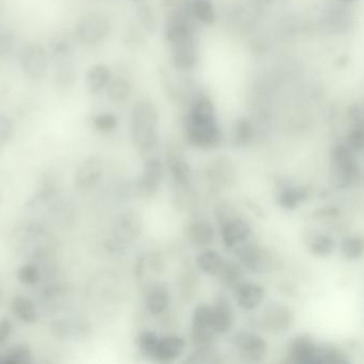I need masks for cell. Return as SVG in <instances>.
Listing matches in <instances>:
<instances>
[{
    "label": "cell",
    "instance_id": "obj_33",
    "mask_svg": "<svg viewBox=\"0 0 364 364\" xmlns=\"http://www.w3.org/2000/svg\"><path fill=\"white\" fill-rule=\"evenodd\" d=\"M136 24L146 33H155L157 31L158 21L155 10L151 4L141 2L136 11Z\"/></svg>",
    "mask_w": 364,
    "mask_h": 364
},
{
    "label": "cell",
    "instance_id": "obj_55",
    "mask_svg": "<svg viewBox=\"0 0 364 364\" xmlns=\"http://www.w3.org/2000/svg\"><path fill=\"white\" fill-rule=\"evenodd\" d=\"M134 1L142 2V1H143V0H134Z\"/></svg>",
    "mask_w": 364,
    "mask_h": 364
},
{
    "label": "cell",
    "instance_id": "obj_30",
    "mask_svg": "<svg viewBox=\"0 0 364 364\" xmlns=\"http://www.w3.org/2000/svg\"><path fill=\"white\" fill-rule=\"evenodd\" d=\"M223 256L214 250H205L196 258V265L201 273L211 277H216L224 265Z\"/></svg>",
    "mask_w": 364,
    "mask_h": 364
},
{
    "label": "cell",
    "instance_id": "obj_46",
    "mask_svg": "<svg viewBox=\"0 0 364 364\" xmlns=\"http://www.w3.org/2000/svg\"><path fill=\"white\" fill-rule=\"evenodd\" d=\"M145 33L146 32L136 24V25H132L125 30V33L123 36V41L126 45L130 47H139L144 44Z\"/></svg>",
    "mask_w": 364,
    "mask_h": 364
},
{
    "label": "cell",
    "instance_id": "obj_48",
    "mask_svg": "<svg viewBox=\"0 0 364 364\" xmlns=\"http://www.w3.org/2000/svg\"><path fill=\"white\" fill-rule=\"evenodd\" d=\"M348 147L353 152L364 150V123L355 124L348 135Z\"/></svg>",
    "mask_w": 364,
    "mask_h": 364
},
{
    "label": "cell",
    "instance_id": "obj_44",
    "mask_svg": "<svg viewBox=\"0 0 364 364\" xmlns=\"http://www.w3.org/2000/svg\"><path fill=\"white\" fill-rule=\"evenodd\" d=\"M335 248V241L331 239V237L325 236V235L316 237V239L312 241L311 245H310V250H311L312 254L318 256H329V254H333Z\"/></svg>",
    "mask_w": 364,
    "mask_h": 364
},
{
    "label": "cell",
    "instance_id": "obj_29",
    "mask_svg": "<svg viewBox=\"0 0 364 364\" xmlns=\"http://www.w3.org/2000/svg\"><path fill=\"white\" fill-rule=\"evenodd\" d=\"M132 93V83L124 76H117L111 79L107 87V95L110 102L115 105H124L127 103Z\"/></svg>",
    "mask_w": 364,
    "mask_h": 364
},
{
    "label": "cell",
    "instance_id": "obj_36",
    "mask_svg": "<svg viewBox=\"0 0 364 364\" xmlns=\"http://www.w3.org/2000/svg\"><path fill=\"white\" fill-rule=\"evenodd\" d=\"M160 337L154 331H143L136 338V346L144 356L154 359Z\"/></svg>",
    "mask_w": 364,
    "mask_h": 364
},
{
    "label": "cell",
    "instance_id": "obj_6",
    "mask_svg": "<svg viewBox=\"0 0 364 364\" xmlns=\"http://www.w3.org/2000/svg\"><path fill=\"white\" fill-rule=\"evenodd\" d=\"M111 21L104 13L91 12L81 17L75 28V38L87 46L100 44L111 33Z\"/></svg>",
    "mask_w": 364,
    "mask_h": 364
},
{
    "label": "cell",
    "instance_id": "obj_4",
    "mask_svg": "<svg viewBox=\"0 0 364 364\" xmlns=\"http://www.w3.org/2000/svg\"><path fill=\"white\" fill-rule=\"evenodd\" d=\"M216 212L220 226V236L225 247L235 250L248 241L252 234V228L246 220L235 215V212L227 207H220Z\"/></svg>",
    "mask_w": 364,
    "mask_h": 364
},
{
    "label": "cell",
    "instance_id": "obj_28",
    "mask_svg": "<svg viewBox=\"0 0 364 364\" xmlns=\"http://www.w3.org/2000/svg\"><path fill=\"white\" fill-rule=\"evenodd\" d=\"M171 296L168 288L156 284L146 296V309L151 316H161L170 307Z\"/></svg>",
    "mask_w": 364,
    "mask_h": 364
},
{
    "label": "cell",
    "instance_id": "obj_17",
    "mask_svg": "<svg viewBox=\"0 0 364 364\" xmlns=\"http://www.w3.org/2000/svg\"><path fill=\"white\" fill-rule=\"evenodd\" d=\"M166 162L168 171L177 185L186 187L192 179V169L181 149L175 143H168L166 147Z\"/></svg>",
    "mask_w": 364,
    "mask_h": 364
},
{
    "label": "cell",
    "instance_id": "obj_54",
    "mask_svg": "<svg viewBox=\"0 0 364 364\" xmlns=\"http://www.w3.org/2000/svg\"><path fill=\"white\" fill-rule=\"evenodd\" d=\"M339 1L343 2V4H352L355 0H339Z\"/></svg>",
    "mask_w": 364,
    "mask_h": 364
},
{
    "label": "cell",
    "instance_id": "obj_19",
    "mask_svg": "<svg viewBox=\"0 0 364 364\" xmlns=\"http://www.w3.org/2000/svg\"><path fill=\"white\" fill-rule=\"evenodd\" d=\"M105 172V164L98 156H91L79 165L75 175L77 187L81 190H91L100 183Z\"/></svg>",
    "mask_w": 364,
    "mask_h": 364
},
{
    "label": "cell",
    "instance_id": "obj_34",
    "mask_svg": "<svg viewBox=\"0 0 364 364\" xmlns=\"http://www.w3.org/2000/svg\"><path fill=\"white\" fill-rule=\"evenodd\" d=\"M12 310L15 316L26 323H34L38 320V312L31 301L26 297L17 296L13 299Z\"/></svg>",
    "mask_w": 364,
    "mask_h": 364
},
{
    "label": "cell",
    "instance_id": "obj_20",
    "mask_svg": "<svg viewBox=\"0 0 364 364\" xmlns=\"http://www.w3.org/2000/svg\"><path fill=\"white\" fill-rule=\"evenodd\" d=\"M89 331V326L85 322L70 318L55 320L50 324V333L61 341H79L85 339Z\"/></svg>",
    "mask_w": 364,
    "mask_h": 364
},
{
    "label": "cell",
    "instance_id": "obj_32",
    "mask_svg": "<svg viewBox=\"0 0 364 364\" xmlns=\"http://www.w3.org/2000/svg\"><path fill=\"white\" fill-rule=\"evenodd\" d=\"M191 9L195 19L205 26L214 25L216 21V10L211 0H190Z\"/></svg>",
    "mask_w": 364,
    "mask_h": 364
},
{
    "label": "cell",
    "instance_id": "obj_7",
    "mask_svg": "<svg viewBox=\"0 0 364 364\" xmlns=\"http://www.w3.org/2000/svg\"><path fill=\"white\" fill-rule=\"evenodd\" d=\"M243 269L254 274H267L275 269L276 259L269 250L257 244L246 243L235 249Z\"/></svg>",
    "mask_w": 364,
    "mask_h": 364
},
{
    "label": "cell",
    "instance_id": "obj_27",
    "mask_svg": "<svg viewBox=\"0 0 364 364\" xmlns=\"http://www.w3.org/2000/svg\"><path fill=\"white\" fill-rule=\"evenodd\" d=\"M256 135V128L252 119L248 117H240L233 123L231 141L235 147H246L252 145Z\"/></svg>",
    "mask_w": 364,
    "mask_h": 364
},
{
    "label": "cell",
    "instance_id": "obj_10",
    "mask_svg": "<svg viewBox=\"0 0 364 364\" xmlns=\"http://www.w3.org/2000/svg\"><path fill=\"white\" fill-rule=\"evenodd\" d=\"M171 61L179 72L186 73L194 70L200 58L199 36L186 38L170 45Z\"/></svg>",
    "mask_w": 364,
    "mask_h": 364
},
{
    "label": "cell",
    "instance_id": "obj_11",
    "mask_svg": "<svg viewBox=\"0 0 364 364\" xmlns=\"http://www.w3.org/2000/svg\"><path fill=\"white\" fill-rule=\"evenodd\" d=\"M143 220L136 211H126L115 217L112 234L119 245H132L142 234Z\"/></svg>",
    "mask_w": 364,
    "mask_h": 364
},
{
    "label": "cell",
    "instance_id": "obj_43",
    "mask_svg": "<svg viewBox=\"0 0 364 364\" xmlns=\"http://www.w3.org/2000/svg\"><path fill=\"white\" fill-rule=\"evenodd\" d=\"M342 252L350 260L360 258L364 254V239L357 236L346 239L342 246Z\"/></svg>",
    "mask_w": 364,
    "mask_h": 364
},
{
    "label": "cell",
    "instance_id": "obj_14",
    "mask_svg": "<svg viewBox=\"0 0 364 364\" xmlns=\"http://www.w3.org/2000/svg\"><path fill=\"white\" fill-rule=\"evenodd\" d=\"M164 180V164L158 158H147L143 166L140 179L136 184L139 194L145 198H151L157 194Z\"/></svg>",
    "mask_w": 364,
    "mask_h": 364
},
{
    "label": "cell",
    "instance_id": "obj_35",
    "mask_svg": "<svg viewBox=\"0 0 364 364\" xmlns=\"http://www.w3.org/2000/svg\"><path fill=\"white\" fill-rule=\"evenodd\" d=\"M306 199V192L301 188L286 187L279 192L278 202L286 209H295Z\"/></svg>",
    "mask_w": 364,
    "mask_h": 364
},
{
    "label": "cell",
    "instance_id": "obj_45",
    "mask_svg": "<svg viewBox=\"0 0 364 364\" xmlns=\"http://www.w3.org/2000/svg\"><path fill=\"white\" fill-rule=\"evenodd\" d=\"M40 269L34 264H26L17 271V279L25 286H33L40 281Z\"/></svg>",
    "mask_w": 364,
    "mask_h": 364
},
{
    "label": "cell",
    "instance_id": "obj_2",
    "mask_svg": "<svg viewBox=\"0 0 364 364\" xmlns=\"http://www.w3.org/2000/svg\"><path fill=\"white\" fill-rule=\"evenodd\" d=\"M130 132L134 147L142 155L155 151L159 141V113L155 103L142 98L134 104L130 117Z\"/></svg>",
    "mask_w": 364,
    "mask_h": 364
},
{
    "label": "cell",
    "instance_id": "obj_53",
    "mask_svg": "<svg viewBox=\"0 0 364 364\" xmlns=\"http://www.w3.org/2000/svg\"><path fill=\"white\" fill-rule=\"evenodd\" d=\"M186 0H160V6L166 12L171 13L181 8Z\"/></svg>",
    "mask_w": 364,
    "mask_h": 364
},
{
    "label": "cell",
    "instance_id": "obj_38",
    "mask_svg": "<svg viewBox=\"0 0 364 364\" xmlns=\"http://www.w3.org/2000/svg\"><path fill=\"white\" fill-rule=\"evenodd\" d=\"M218 352L211 348H195V350L188 355L186 363L194 364H215L220 363Z\"/></svg>",
    "mask_w": 364,
    "mask_h": 364
},
{
    "label": "cell",
    "instance_id": "obj_31",
    "mask_svg": "<svg viewBox=\"0 0 364 364\" xmlns=\"http://www.w3.org/2000/svg\"><path fill=\"white\" fill-rule=\"evenodd\" d=\"M216 277L223 286L233 290L237 284L243 281V266L231 261H225L222 269Z\"/></svg>",
    "mask_w": 364,
    "mask_h": 364
},
{
    "label": "cell",
    "instance_id": "obj_3",
    "mask_svg": "<svg viewBox=\"0 0 364 364\" xmlns=\"http://www.w3.org/2000/svg\"><path fill=\"white\" fill-rule=\"evenodd\" d=\"M50 59L55 70V81L62 88H68L76 79V66L74 61V44L64 36H55L49 46Z\"/></svg>",
    "mask_w": 364,
    "mask_h": 364
},
{
    "label": "cell",
    "instance_id": "obj_22",
    "mask_svg": "<svg viewBox=\"0 0 364 364\" xmlns=\"http://www.w3.org/2000/svg\"><path fill=\"white\" fill-rule=\"evenodd\" d=\"M289 356L297 364H318V348L311 339L301 336L295 338L290 344Z\"/></svg>",
    "mask_w": 364,
    "mask_h": 364
},
{
    "label": "cell",
    "instance_id": "obj_47",
    "mask_svg": "<svg viewBox=\"0 0 364 364\" xmlns=\"http://www.w3.org/2000/svg\"><path fill=\"white\" fill-rule=\"evenodd\" d=\"M186 271L181 279V295L191 298L198 288V280H197L198 278L195 275L192 269H186Z\"/></svg>",
    "mask_w": 364,
    "mask_h": 364
},
{
    "label": "cell",
    "instance_id": "obj_21",
    "mask_svg": "<svg viewBox=\"0 0 364 364\" xmlns=\"http://www.w3.org/2000/svg\"><path fill=\"white\" fill-rule=\"evenodd\" d=\"M233 294H235V303L241 309L252 311L258 308L264 301L265 290L259 284L242 281L233 288Z\"/></svg>",
    "mask_w": 364,
    "mask_h": 364
},
{
    "label": "cell",
    "instance_id": "obj_26",
    "mask_svg": "<svg viewBox=\"0 0 364 364\" xmlns=\"http://www.w3.org/2000/svg\"><path fill=\"white\" fill-rule=\"evenodd\" d=\"M212 310H213L212 329L214 333L216 335H224V333H228L232 327L233 320H235L232 309H231L228 301L225 299H218L214 307H212Z\"/></svg>",
    "mask_w": 364,
    "mask_h": 364
},
{
    "label": "cell",
    "instance_id": "obj_37",
    "mask_svg": "<svg viewBox=\"0 0 364 364\" xmlns=\"http://www.w3.org/2000/svg\"><path fill=\"white\" fill-rule=\"evenodd\" d=\"M0 363L4 364H29L31 363V352L25 345L15 346L6 355H0Z\"/></svg>",
    "mask_w": 364,
    "mask_h": 364
},
{
    "label": "cell",
    "instance_id": "obj_51",
    "mask_svg": "<svg viewBox=\"0 0 364 364\" xmlns=\"http://www.w3.org/2000/svg\"><path fill=\"white\" fill-rule=\"evenodd\" d=\"M12 333V323L9 318H2L0 320V346L6 343L8 338Z\"/></svg>",
    "mask_w": 364,
    "mask_h": 364
},
{
    "label": "cell",
    "instance_id": "obj_24",
    "mask_svg": "<svg viewBox=\"0 0 364 364\" xmlns=\"http://www.w3.org/2000/svg\"><path fill=\"white\" fill-rule=\"evenodd\" d=\"M186 239L195 247H208L215 239L213 224L205 219L193 220L186 231Z\"/></svg>",
    "mask_w": 364,
    "mask_h": 364
},
{
    "label": "cell",
    "instance_id": "obj_23",
    "mask_svg": "<svg viewBox=\"0 0 364 364\" xmlns=\"http://www.w3.org/2000/svg\"><path fill=\"white\" fill-rule=\"evenodd\" d=\"M186 341L183 338L176 335H168L160 337L156 348L154 360L159 363H172L183 354Z\"/></svg>",
    "mask_w": 364,
    "mask_h": 364
},
{
    "label": "cell",
    "instance_id": "obj_41",
    "mask_svg": "<svg viewBox=\"0 0 364 364\" xmlns=\"http://www.w3.org/2000/svg\"><path fill=\"white\" fill-rule=\"evenodd\" d=\"M212 321H213L212 307L199 306L193 312L192 327L194 328L212 329Z\"/></svg>",
    "mask_w": 364,
    "mask_h": 364
},
{
    "label": "cell",
    "instance_id": "obj_15",
    "mask_svg": "<svg viewBox=\"0 0 364 364\" xmlns=\"http://www.w3.org/2000/svg\"><path fill=\"white\" fill-rule=\"evenodd\" d=\"M353 25V15L346 6L333 4L323 11L320 27L326 34L346 33Z\"/></svg>",
    "mask_w": 364,
    "mask_h": 364
},
{
    "label": "cell",
    "instance_id": "obj_8",
    "mask_svg": "<svg viewBox=\"0 0 364 364\" xmlns=\"http://www.w3.org/2000/svg\"><path fill=\"white\" fill-rule=\"evenodd\" d=\"M260 17L252 2H235L229 9L226 24L233 32L240 34H252L258 26Z\"/></svg>",
    "mask_w": 364,
    "mask_h": 364
},
{
    "label": "cell",
    "instance_id": "obj_18",
    "mask_svg": "<svg viewBox=\"0 0 364 364\" xmlns=\"http://www.w3.org/2000/svg\"><path fill=\"white\" fill-rule=\"evenodd\" d=\"M27 254L32 259H45L49 256L55 247V243L50 234L43 227L33 224L27 229L26 237Z\"/></svg>",
    "mask_w": 364,
    "mask_h": 364
},
{
    "label": "cell",
    "instance_id": "obj_16",
    "mask_svg": "<svg viewBox=\"0 0 364 364\" xmlns=\"http://www.w3.org/2000/svg\"><path fill=\"white\" fill-rule=\"evenodd\" d=\"M232 344L242 358L252 363H259L264 359L267 353V344L262 338L252 333H237L232 338Z\"/></svg>",
    "mask_w": 364,
    "mask_h": 364
},
{
    "label": "cell",
    "instance_id": "obj_25",
    "mask_svg": "<svg viewBox=\"0 0 364 364\" xmlns=\"http://www.w3.org/2000/svg\"><path fill=\"white\" fill-rule=\"evenodd\" d=\"M112 79V72L106 64H94L85 74V85L91 94H98L107 89Z\"/></svg>",
    "mask_w": 364,
    "mask_h": 364
},
{
    "label": "cell",
    "instance_id": "obj_39",
    "mask_svg": "<svg viewBox=\"0 0 364 364\" xmlns=\"http://www.w3.org/2000/svg\"><path fill=\"white\" fill-rule=\"evenodd\" d=\"M92 123L97 132H102V134H110L117 130V125H119V119L115 113L108 111V113H102L94 115Z\"/></svg>",
    "mask_w": 364,
    "mask_h": 364
},
{
    "label": "cell",
    "instance_id": "obj_42",
    "mask_svg": "<svg viewBox=\"0 0 364 364\" xmlns=\"http://www.w3.org/2000/svg\"><path fill=\"white\" fill-rule=\"evenodd\" d=\"M15 36L8 26L0 24V59L8 58L14 48Z\"/></svg>",
    "mask_w": 364,
    "mask_h": 364
},
{
    "label": "cell",
    "instance_id": "obj_50",
    "mask_svg": "<svg viewBox=\"0 0 364 364\" xmlns=\"http://www.w3.org/2000/svg\"><path fill=\"white\" fill-rule=\"evenodd\" d=\"M11 132H12V123L10 119L6 115H0V147L10 138Z\"/></svg>",
    "mask_w": 364,
    "mask_h": 364
},
{
    "label": "cell",
    "instance_id": "obj_13",
    "mask_svg": "<svg viewBox=\"0 0 364 364\" xmlns=\"http://www.w3.org/2000/svg\"><path fill=\"white\" fill-rule=\"evenodd\" d=\"M21 66L29 78L42 79L48 70V55L38 43H29L21 51Z\"/></svg>",
    "mask_w": 364,
    "mask_h": 364
},
{
    "label": "cell",
    "instance_id": "obj_5",
    "mask_svg": "<svg viewBox=\"0 0 364 364\" xmlns=\"http://www.w3.org/2000/svg\"><path fill=\"white\" fill-rule=\"evenodd\" d=\"M358 172L353 151L348 145H338L331 150V182L336 188L346 189L355 181Z\"/></svg>",
    "mask_w": 364,
    "mask_h": 364
},
{
    "label": "cell",
    "instance_id": "obj_1",
    "mask_svg": "<svg viewBox=\"0 0 364 364\" xmlns=\"http://www.w3.org/2000/svg\"><path fill=\"white\" fill-rule=\"evenodd\" d=\"M184 135L188 145L195 149L213 150L222 142L223 132L218 125L215 105L203 92L188 106Z\"/></svg>",
    "mask_w": 364,
    "mask_h": 364
},
{
    "label": "cell",
    "instance_id": "obj_49",
    "mask_svg": "<svg viewBox=\"0 0 364 364\" xmlns=\"http://www.w3.org/2000/svg\"><path fill=\"white\" fill-rule=\"evenodd\" d=\"M252 38L250 41V51L256 55H264L269 51V43L267 38L262 34H250Z\"/></svg>",
    "mask_w": 364,
    "mask_h": 364
},
{
    "label": "cell",
    "instance_id": "obj_52",
    "mask_svg": "<svg viewBox=\"0 0 364 364\" xmlns=\"http://www.w3.org/2000/svg\"><path fill=\"white\" fill-rule=\"evenodd\" d=\"M149 266H151V271L155 273H159V271H164V260L162 256H160L158 252H155L153 256L149 258Z\"/></svg>",
    "mask_w": 364,
    "mask_h": 364
},
{
    "label": "cell",
    "instance_id": "obj_9",
    "mask_svg": "<svg viewBox=\"0 0 364 364\" xmlns=\"http://www.w3.org/2000/svg\"><path fill=\"white\" fill-rule=\"evenodd\" d=\"M205 177L210 187L214 192H223L228 189L235 184L237 179V170L231 158L227 156H218L213 158L205 168Z\"/></svg>",
    "mask_w": 364,
    "mask_h": 364
},
{
    "label": "cell",
    "instance_id": "obj_40",
    "mask_svg": "<svg viewBox=\"0 0 364 364\" xmlns=\"http://www.w3.org/2000/svg\"><path fill=\"white\" fill-rule=\"evenodd\" d=\"M215 335L213 329L192 327L190 338L194 348H211L215 343Z\"/></svg>",
    "mask_w": 364,
    "mask_h": 364
},
{
    "label": "cell",
    "instance_id": "obj_12",
    "mask_svg": "<svg viewBox=\"0 0 364 364\" xmlns=\"http://www.w3.org/2000/svg\"><path fill=\"white\" fill-rule=\"evenodd\" d=\"M294 323L292 310L282 303H271L261 316V326L272 335L287 333Z\"/></svg>",
    "mask_w": 364,
    "mask_h": 364
}]
</instances>
